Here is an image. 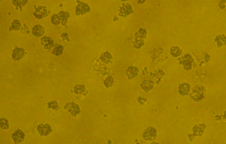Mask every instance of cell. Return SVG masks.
Segmentation results:
<instances>
[{
  "label": "cell",
  "instance_id": "6da1fadb",
  "mask_svg": "<svg viewBox=\"0 0 226 144\" xmlns=\"http://www.w3.org/2000/svg\"><path fill=\"white\" fill-rule=\"evenodd\" d=\"M190 98L195 102H200L206 97V89L203 85H196L190 93Z\"/></svg>",
  "mask_w": 226,
  "mask_h": 144
},
{
  "label": "cell",
  "instance_id": "7a4b0ae2",
  "mask_svg": "<svg viewBox=\"0 0 226 144\" xmlns=\"http://www.w3.org/2000/svg\"><path fill=\"white\" fill-rule=\"evenodd\" d=\"M157 137V131L156 128L152 127H150L145 130L143 133V138L147 141H154Z\"/></svg>",
  "mask_w": 226,
  "mask_h": 144
},
{
  "label": "cell",
  "instance_id": "3957f363",
  "mask_svg": "<svg viewBox=\"0 0 226 144\" xmlns=\"http://www.w3.org/2000/svg\"><path fill=\"white\" fill-rule=\"evenodd\" d=\"M193 58L190 54H185L183 57L179 59L180 64H182L184 66L185 70H190L192 68V65H193Z\"/></svg>",
  "mask_w": 226,
  "mask_h": 144
},
{
  "label": "cell",
  "instance_id": "277c9868",
  "mask_svg": "<svg viewBox=\"0 0 226 144\" xmlns=\"http://www.w3.org/2000/svg\"><path fill=\"white\" fill-rule=\"evenodd\" d=\"M65 110H67L69 113L73 117H76L80 113V107L74 102H68L64 106Z\"/></svg>",
  "mask_w": 226,
  "mask_h": 144
},
{
  "label": "cell",
  "instance_id": "5b68a950",
  "mask_svg": "<svg viewBox=\"0 0 226 144\" xmlns=\"http://www.w3.org/2000/svg\"><path fill=\"white\" fill-rule=\"evenodd\" d=\"M33 15L37 19H42L48 15V10L44 6H38L33 12Z\"/></svg>",
  "mask_w": 226,
  "mask_h": 144
},
{
  "label": "cell",
  "instance_id": "8992f818",
  "mask_svg": "<svg viewBox=\"0 0 226 144\" xmlns=\"http://www.w3.org/2000/svg\"><path fill=\"white\" fill-rule=\"evenodd\" d=\"M133 9H132V5L130 3H123L122 7L119 9V15L122 17H127L131 13H132Z\"/></svg>",
  "mask_w": 226,
  "mask_h": 144
},
{
  "label": "cell",
  "instance_id": "52a82bcc",
  "mask_svg": "<svg viewBox=\"0 0 226 144\" xmlns=\"http://www.w3.org/2000/svg\"><path fill=\"white\" fill-rule=\"evenodd\" d=\"M89 12L90 7L85 2H79L77 7H76V13H77V15H83Z\"/></svg>",
  "mask_w": 226,
  "mask_h": 144
},
{
  "label": "cell",
  "instance_id": "ba28073f",
  "mask_svg": "<svg viewBox=\"0 0 226 144\" xmlns=\"http://www.w3.org/2000/svg\"><path fill=\"white\" fill-rule=\"evenodd\" d=\"M37 131L41 136H47L52 132V128L48 124H40L37 127Z\"/></svg>",
  "mask_w": 226,
  "mask_h": 144
},
{
  "label": "cell",
  "instance_id": "9c48e42d",
  "mask_svg": "<svg viewBox=\"0 0 226 144\" xmlns=\"http://www.w3.org/2000/svg\"><path fill=\"white\" fill-rule=\"evenodd\" d=\"M26 52H25L24 49L23 48H21V47H16L13 49L12 51V57L13 58V60H20L22 59V57H24Z\"/></svg>",
  "mask_w": 226,
  "mask_h": 144
},
{
  "label": "cell",
  "instance_id": "30bf717a",
  "mask_svg": "<svg viewBox=\"0 0 226 144\" xmlns=\"http://www.w3.org/2000/svg\"><path fill=\"white\" fill-rule=\"evenodd\" d=\"M12 139H13V142H14L15 143H20V142H22V141H23V139H24L25 134L22 130L17 129V131L12 134Z\"/></svg>",
  "mask_w": 226,
  "mask_h": 144
},
{
  "label": "cell",
  "instance_id": "8fae6325",
  "mask_svg": "<svg viewBox=\"0 0 226 144\" xmlns=\"http://www.w3.org/2000/svg\"><path fill=\"white\" fill-rule=\"evenodd\" d=\"M138 72H139V70H138L137 67L130 66L127 69V76L128 77V79L132 80L135 78L138 74Z\"/></svg>",
  "mask_w": 226,
  "mask_h": 144
},
{
  "label": "cell",
  "instance_id": "7c38bea8",
  "mask_svg": "<svg viewBox=\"0 0 226 144\" xmlns=\"http://www.w3.org/2000/svg\"><path fill=\"white\" fill-rule=\"evenodd\" d=\"M41 43L42 45L44 47L45 49H50L51 47H53V44H54V42L53 40L49 37H42V39H41Z\"/></svg>",
  "mask_w": 226,
  "mask_h": 144
},
{
  "label": "cell",
  "instance_id": "4fadbf2b",
  "mask_svg": "<svg viewBox=\"0 0 226 144\" xmlns=\"http://www.w3.org/2000/svg\"><path fill=\"white\" fill-rule=\"evenodd\" d=\"M206 126L204 124H200V125H195L193 127V134L194 136H197V137H200L203 134L204 129H205Z\"/></svg>",
  "mask_w": 226,
  "mask_h": 144
},
{
  "label": "cell",
  "instance_id": "5bb4252c",
  "mask_svg": "<svg viewBox=\"0 0 226 144\" xmlns=\"http://www.w3.org/2000/svg\"><path fill=\"white\" fill-rule=\"evenodd\" d=\"M141 87H142V88L144 90L145 92H149V91L153 89L154 82L151 80H145L141 84Z\"/></svg>",
  "mask_w": 226,
  "mask_h": 144
},
{
  "label": "cell",
  "instance_id": "9a60e30c",
  "mask_svg": "<svg viewBox=\"0 0 226 144\" xmlns=\"http://www.w3.org/2000/svg\"><path fill=\"white\" fill-rule=\"evenodd\" d=\"M190 91V86L188 83H181L179 85V92L182 96L189 94Z\"/></svg>",
  "mask_w": 226,
  "mask_h": 144
},
{
  "label": "cell",
  "instance_id": "2e32d148",
  "mask_svg": "<svg viewBox=\"0 0 226 144\" xmlns=\"http://www.w3.org/2000/svg\"><path fill=\"white\" fill-rule=\"evenodd\" d=\"M45 33V30L41 25H36L32 28V34L36 37H42Z\"/></svg>",
  "mask_w": 226,
  "mask_h": 144
},
{
  "label": "cell",
  "instance_id": "e0dca14e",
  "mask_svg": "<svg viewBox=\"0 0 226 144\" xmlns=\"http://www.w3.org/2000/svg\"><path fill=\"white\" fill-rule=\"evenodd\" d=\"M73 92L76 93V94H82V95H86L87 93V90L86 89L84 85H76L74 87V89H73Z\"/></svg>",
  "mask_w": 226,
  "mask_h": 144
},
{
  "label": "cell",
  "instance_id": "ac0fdd59",
  "mask_svg": "<svg viewBox=\"0 0 226 144\" xmlns=\"http://www.w3.org/2000/svg\"><path fill=\"white\" fill-rule=\"evenodd\" d=\"M58 14L60 16V18H61V23L63 26H66V24L67 23V21H68V18L70 17L69 12H65V11H61Z\"/></svg>",
  "mask_w": 226,
  "mask_h": 144
},
{
  "label": "cell",
  "instance_id": "d6986e66",
  "mask_svg": "<svg viewBox=\"0 0 226 144\" xmlns=\"http://www.w3.org/2000/svg\"><path fill=\"white\" fill-rule=\"evenodd\" d=\"M214 42H216V44L218 47H222V46H224L226 44V37L224 35H218L215 39H214Z\"/></svg>",
  "mask_w": 226,
  "mask_h": 144
},
{
  "label": "cell",
  "instance_id": "ffe728a7",
  "mask_svg": "<svg viewBox=\"0 0 226 144\" xmlns=\"http://www.w3.org/2000/svg\"><path fill=\"white\" fill-rule=\"evenodd\" d=\"M112 56L109 52H105L101 55V60H102L104 63H109V62L112 61Z\"/></svg>",
  "mask_w": 226,
  "mask_h": 144
},
{
  "label": "cell",
  "instance_id": "44dd1931",
  "mask_svg": "<svg viewBox=\"0 0 226 144\" xmlns=\"http://www.w3.org/2000/svg\"><path fill=\"white\" fill-rule=\"evenodd\" d=\"M146 37H147V30L143 27H141L138 30V32H137L134 34L135 38H143L144 39Z\"/></svg>",
  "mask_w": 226,
  "mask_h": 144
},
{
  "label": "cell",
  "instance_id": "7402d4cb",
  "mask_svg": "<svg viewBox=\"0 0 226 144\" xmlns=\"http://www.w3.org/2000/svg\"><path fill=\"white\" fill-rule=\"evenodd\" d=\"M171 53L173 57H179L182 53V49L179 47H172L171 49Z\"/></svg>",
  "mask_w": 226,
  "mask_h": 144
},
{
  "label": "cell",
  "instance_id": "603a6c76",
  "mask_svg": "<svg viewBox=\"0 0 226 144\" xmlns=\"http://www.w3.org/2000/svg\"><path fill=\"white\" fill-rule=\"evenodd\" d=\"M62 52H63V47H62V45L57 44L56 47L52 50V53L56 55V56H59V55L62 54Z\"/></svg>",
  "mask_w": 226,
  "mask_h": 144
},
{
  "label": "cell",
  "instance_id": "cb8c5ba5",
  "mask_svg": "<svg viewBox=\"0 0 226 144\" xmlns=\"http://www.w3.org/2000/svg\"><path fill=\"white\" fill-rule=\"evenodd\" d=\"M133 45L136 48H141L144 46V40L143 38H135Z\"/></svg>",
  "mask_w": 226,
  "mask_h": 144
},
{
  "label": "cell",
  "instance_id": "d4e9b609",
  "mask_svg": "<svg viewBox=\"0 0 226 144\" xmlns=\"http://www.w3.org/2000/svg\"><path fill=\"white\" fill-rule=\"evenodd\" d=\"M27 2V0H12V3L15 7H22Z\"/></svg>",
  "mask_w": 226,
  "mask_h": 144
},
{
  "label": "cell",
  "instance_id": "484cf974",
  "mask_svg": "<svg viewBox=\"0 0 226 144\" xmlns=\"http://www.w3.org/2000/svg\"><path fill=\"white\" fill-rule=\"evenodd\" d=\"M22 25L20 23V22L17 19H15L13 22H12V29L14 31H17V30L21 29Z\"/></svg>",
  "mask_w": 226,
  "mask_h": 144
},
{
  "label": "cell",
  "instance_id": "4316f807",
  "mask_svg": "<svg viewBox=\"0 0 226 144\" xmlns=\"http://www.w3.org/2000/svg\"><path fill=\"white\" fill-rule=\"evenodd\" d=\"M51 20H52V24L58 25L61 23V18H60L59 14H53L52 16V18H51Z\"/></svg>",
  "mask_w": 226,
  "mask_h": 144
},
{
  "label": "cell",
  "instance_id": "83f0119b",
  "mask_svg": "<svg viewBox=\"0 0 226 144\" xmlns=\"http://www.w3.org/2000/svg\"><path fill=\"white\" fill-rule=\"evenodd\" d=\"M113 82H114V78H113V77H107L104 81V85L107 87H112V84H113Z\"/></svg>",
  "mask_w": 226,
  "mask_h": 144
},
{
  "label": "cell",
  "instance_id": "f1b7e54d",
  "mask_svg": "<svg viewBox=\"0 0 226 144\" xmlns=\"http://www.w3.org/2000/svg\"><path fill=\"white\" fill-rule=\"evenodd\" d=\"M0 125H1V127H2V129H7L9 127L8 122L4 118H2V119L0 120Z\"/></svg>",
  "mask_w": 226,
  "mask_h": 144
},
{
  "label": "cell",
  "instance_id": "f546056e",
  "mask_svg": "<svg viewBox=\"0 0 226 144\" xmlns=\"http://www.w3.org/2000/svg\"><path fill=\"white\" fill-rule=\"evenodd\" d=\"M47 107H49V108H52V109H55V110H57L59 108V106L57 104V102L56 101H52V102H50L47 103Z\"/></svg>",
  "mask_w": 226,
  "mask_h": 144
},
{
  "label": "cell",
  "instance_id": "4dcf8cb0",
  "mask_svg": "<svg viewBox=\"0 0 226 144\" xmlns=\"http://www.w3.org/2000/svg\"><path fill=\"white\" fill-rule=\"evenodd\" d=\"M21 31H22V32L23 34H26V33H28V32H29V30H28V28H27L26 25H23V26L21 27Z\"/></svg>",
  "mask_w": 226,
  "mask_h": 144
},
{
  "label": "cell",
  "instance_id": "1f68e13d",
  "mask_svg": "<svg viewBox=\"0 0 226 144\" xmlns=\"http://www.w3.org/2000/svg\"><path fill=\"white\" fill-rule=\"evenodd\" d=\"M138 101H139V102H141V103L143 105L147 102V99H145L143 97H138Z\"/></svg>",
  "mask_w": 226,
  "mask_h": 144
},
{
  "label": "cell",
  "instance_id": "d6a6232c",
  "mask_svg": "<svg viewBox=\"0 0 226 144\" xmlns=\"http://www.w3.org/2000/svg\"><path fill=\"white\" fill-rule=\"evenodd\" d=\"M145 1H146V0H138V1H137V2H138V3H140V4H142V3H144Z\"/></svg>",
  "mask_w": 226,
  "mask_h": 144
},
{
  "label": "cell",
  "instance_id": "836d02e7",
  "mask_svg": "<svg viewBox=\"0 0 226 144\" xmlns=\"http://www.w3.org/2000/svg\"><path fill=\"white\" fill-rule=\"evenodd\" d=\"M224 119L226 121V110H225V112H224Z\"/></svg>",
  "mask_w": 226,
  "mask_h": 144
},
{
  "label": "cell",
  "instance_id": "e575fe53",
  "mask_svg": "<svg viewBox=\"0 0 226 144\" xmlns=\"http://www.w3.org/2000/svg\"><path fill=\"white\" fill-rule=\"evenodd\" d=\"M122 1H127V0H122Z\"/></svg>",
  "mask_w": 226,
  "mask_h": 144
}]
</instances>
